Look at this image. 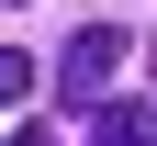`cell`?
<instances>
[{
    "instance_id": "1",
    "label": "cell",
    "mask_w": 157,
    "mask_h": 146,
    "mask_svg": "<svg viewBox=\"0 0 157 146\" xmlns=\"http://www.w3.org/2000/svg\"><path fill=\"white\" fill-rule=\"evenodd\" d=\"M112 68H124V34H112V23H78L67 56H56V101H67V112H101Z\"/></svg>"
},
{
    "instance_id": "2",
    "label": "cell",
    "mask_w": 157,
    "mask_h": 146,
    "mask_svg": "<svg viewBox=\"0 0 157 146\" xmlns=\"http://www.w3.org/2000/svg\"><path fill=\"white\" fill-rule=\"evenodd\" d=\"M90 146H157V124H146V112H101V135H90Z\"/></svg>"
},
{
    "instance_id": "3",
    "label": "cell",
    "mask_w": 157,
    "mask_h": 146,
    "mask_svg": "<svg viewBox=\"0 0 157 146\" xmlns=\"http://www.w3.org/2000/svg\"><path fill=\"white\" fill-rule=\"evenodd\" d=\"M34 90V56H11V45H0V101H23Z\"/></svg>"
},
{
    "instance_id": "4",
    "label": "cell",
    "mask_w": 157,
    "mask_h": 146,
    "mask_svg": "<svg viewBox=\"0 0 157 146\" xmlns=\"http://www.w3.org/2000/svg\"><path fill=\"white\" fill-rule=\"evenodd\" d=\"M11 146H56V135H45V124H34V135H11Z\"/></svg>"
},
{
    "instance_id": "5",
    "label": "cell",
    "mask_w": 157,
    "mask_h": 146,
    "mask_svg": "<svg viewBox=\"0 0 157 146\" xmlns=\"http://www.w3.org/2000/svg\"><path fill=\"white\" fill-rule=\"evenodd\" d=\"M146 68H157V45H146Z\"/></svg>"
}]
</instances>
